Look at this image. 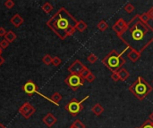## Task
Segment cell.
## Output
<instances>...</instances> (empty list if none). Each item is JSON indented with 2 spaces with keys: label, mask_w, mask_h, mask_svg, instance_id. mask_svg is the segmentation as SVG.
<instances>
[{
  "label": "cell",
  "mask_w": 153,
  "mask_h": 128,
  "mask_svg": "<svg viewBox=\"0 0 153 128\" xmlns=\"http://www.w3.org/2000/svg\"><path fill=\"white\" fill-rule=\"evenodd\" d=\"M10 21H11V23H12V24H13L15 27L19 28V27L22 24V23H23L24 20H23V18H22L20 14H15L13 17L11 18Z\"/></svg>",
  "instance_id": "11"
},
{
  "label": "cell",
  "mask_w": 153,
  "mask_h": 128,
  "mask_svg": "<svg viewBox=\"0 0 153 128\" xmlns=\"http://www.w3.org/2000/svg\"><path fill=\"white\" fill-rule=\"evenodd\" d=\"M91 111L93 112L94 115L97 116V117H99V116H100L104 112V108L101 106V104L96 103L95 105L91 108Z\"/></svg>",
  "instance_id": "13"
},
{
  "label": "cell",
  "mask_w": 153,
  "mask_h": 128,
  "mask_svg": "<svg viewBox=\"0 0 153 128\" xmlns=\"http://www.w3.org/2000/svg\"><path fill=\"white\" fill-rule=\"evenodd\" d=\"M111 78L115 81V82H117V81H118V80H120V79H119V77H118V74H117V72L112 73V75H111Z\"/></svg>",
  "instance_id": "32"
},
{
  "label": "cell",
  "mask_w": 153,
  "mask_h": 128,
  "mask_svg": "<svg viewBox=\"0 0 153 128\" xmlns=\"http://www.w3.org/2000/svg\"><path fill=\"white\" fill-rule=\"evenodd\" d=\"M139 18H140V21H143V22H145V23H148V21L150 20V18L149 14H148V13H143V14H140V15H139Z\"/></svg>",
  "instance_id": "24"
},
{
  "label": "cell",
  "mask_w": 153,
  "mask_h": 128,
  "mask_svg": "<svg viewBox=\"0 0 153 128\" xmlns=\"http://www.w3.org/2000/svg\"><path fill=\"white\" fill-rule=\"evenodd\" d=\"M22 90L29 96L33 95L34 94H38V86L35 84L32 80H29L22 86Z\"/></svg>",
  "instance_id": "9"
},
{
  "label": "cell",
  "mask_w": 153,
  "mask_h": 128,
  "mask_svg": "<svg viewBox=\"0 0 153 128\" xmlns=\"http://www.w3.org/2000/svg\"><path fill=\"white\" fill-rule=\"evenodd\" d=\"M87 61H88L90 63L93 64V63H95V62L98 61V57H97L95 54L90 53V54H89V56L87 57Z\"/></svg>",
  "instance_id": "23"
},
{
  "label": "cell",
  "mask_w": 153,
  "mask_h": 128,
  "mask_svg": "<svg viewBox=\"0 0 153 128\" xmlns=\"http://www.w3.org/2000/svg\"><path fill=\"white\" fill-rule=\"evenodd\" d=\"M2 53H3V49H2L1 47H0V56H1Z\"/></svg>",
  "instance_id": "38"
},
{
  "label": "cell",
  "mask_w": 153,
  "mask_h": 128,
  "mask_svg": "<svg viewBox=\"0 0 153 128\" xmlns=\"http://www.w3.org/2000/svg\"><path fill=\"white\" fill-rule=\"evenodd\" d=\"M18 111L25 119H29L31 116L36 112V109H35L30 102L26 101L19 108Z\"/></svg>",
  "instance_id": "7"
},
{
  "label": "cell",
  "mask_w": 153,
  "mask_h": 128,
  "mask_svg": "<svg viewBox=\"0 0 153 128\" xmlns=\"http://www.w3.org/2000/svg\"><path fill=\"white\" fill-rule=\"evenodd\" d=\"M41 9L45 12L46 14H50L51 12L53 11V9H54V7H53V5L50 4V3H49V2H46L43 5H42V7H41Z\"/></svg>",
  "instance_id": "18"
},
{
  "label": "cell",
  "mask_w": 153,
  "mask_h": 128,
  "mask_svg": "<svg viewBox=\"0 0 153 128\" xmlns=\"http://www.w3.org/2000/svg\"><path fill=\"white\" fill-rule=\"evenodd\" d=\"M5 6L7 9H12L15 6V2L13 1V0H7V1L5 2Z\"/></svg>",
  "instance_id": "30"
},
{
  "label": "cell",
  "mask_w": 153,
  "mask_h": 128,
  "mask_svg": "<svg viewBox=\"0 0 153 128\" xmlns=\"http://www.w3.org/2000/svg\"><path fill=\"white\" fill-rule=\"evenodd\" d=\"M62 61L59 57H57V56H55L53 57V61H52V64L55 66V67H57V66H59L61 64Z\"/></svg>",
  "instance_id": "28"
},
{
  "label": "cell",
  "mask_w": 153,
  "mask_h": 128,
  "mask_svg": "<svg viewBox=\"0 0 153 128\" xmlns=\"http://www.w3.org/2000/svg\"><path fill=\"white\" fill-rule=\"evenodd\" d=\"M76 23L75 18L65 7H61L46 24L60 39L65 40L74 34Z\"/></svg>",
  "instance_id": "2"
},
{
  "label": "cell",
  "mask_w": 153,
  "mask_h": 128,
  "mask_svg": "<svg viewBox=\"0 0 153 128\" xmlns=\"http://www.w3.org/2000/svg\"><path fill=\"white\" fill-rule=\"evenodd\" d=\"M90 96L87 95L85 96L83 99H82L81 101H78L77 99L75 98H73L71 101H70L66 105L65 107V109L71 114L73 117H76V116L82 110V109H83V106H82V102L85 101Z\"/></svg>",
  "instance_id": "5"
},
{
  "label": "cell",
  "mask_w": 153,
  "mask_h": 128,
  "mask_svg": "<svg viewBox=\"0 0 153 128\" xmlns=\"http://www.w3.org/2000/svg\"><path fill=\"white\" fill-rule=\"evenodd\" d=\"M127 57L129 58V60H130L132 62H136L140 57V53L134 49H131V51L127 53Z\"/></svg>",
  "instance_id": "12"
},
{
  "label": "cell",
  "mask_w": 153,
  "mask_h": 128,
  "mask_svg": "<svg viewBox=\"0 0 153 128\" xmlns=\"http://www.w3.org/2000/svg\"><path fill=\"white\" fill-rule=\"evenodd\" d=\"M74 127H76V128H86V126H85V125L82 123L81 120H79V119H76L73 124H72Z\"/></svg>",
  "instance_id": "25"
},
{
  "label": "cell",
  "mask_w": 153,
  "mask_h": 128,
  "mask_svg": "<svg viewBox=\"0 0 153 128\" xmlns=\"http://www.w3.org/2000/svg\"><path fill=\"white\" fill-rule=\"evenodd\" d=\"M134 9H135V7H134V5L132 3H127L124 6V10L126 12V13H128V14H132L133 12L134 11Z\"/></svg>",
  "instance_id": "22"
},
{
  "label": "cell",
  "mask_w": 153,
  "mask_h": 128,
  "mask_svg": "<svg viewBox=\"0 0 153 128\" xmlns=\"http://www.w3.org/2000/svg\"><path fill=\"white\" fill-rule=\"evenodd\" d=\"M90 73H91V71H90V69H89V68H88L86 67V68H85L83 69V71H82V72L81 73V75H80V76H81V77L82 78H84V79H86V77H88V76H89V75L90 74Z\"/></svg>",
  "instance_id": "27"
},
{
  "label": "cell",
  "mask_w": 153,
  "mask_h": 128,
  "mask_svg": "<svg viewBox=\"0 0 153 128\" xmlns=\"http://www.w3.org/2000/svg\"><path fill=\"white\" fill-rule=\"evenodd\" d=\"M139 128H153V123L150 119H148L142 125H140Z\"/></svg>",
  "instance_id": "26"
},
{
  "label": "cell",
  "mask_w": 153,
  "mask_h": 128,
  "mask_svg": "<svg viewBox=\"0 0 153 128\" xmlns=\"http://www.w3.org/2000/svg\"><path fill=\"white\" fill-rule=\"evenodd\" d=\"M117 74H118V77H119V79L121 81H125L129 77H130V73H129L125 68H120L118 71H117Z\"/></svg>",
  "instance_id": "14"
},
{
  "label": "cell",
  "mask_w": 153,
  "mask_h": 128,
  "mask_svg": "<svg viewBox=\"0 0 153 128\" xmlns=\"http://www.w3.org/2000/svg\"><path fill=\"white\" fill-rule=\"evenodd\" d=\"M16 38H17L16 34L12 30H9L5 36V39H6L9 43H13L16 39Z\"/></svg>",
  "instance_id": "17"
},
{
  "label": "cell",
  "mask_w": 153,
  "mask_h": 128,
  "mask_svg": "<svg viewBox=\"0 0 153 128\" xmlns=\"http://www.w3.org/2000/svg\"><path fill=\"white\" fill-rule=\"evenodd\" d=\"M102 62L108 69H110L112 73H115L122 68V66L125 63V59L121 53L115 50H113L103 58Z\"/></svg>",
  "instance_id": "4"
},
{
  "label": "cell",
  "mask_w": 153,
  "mask_h": 128,
  "mask_svg": "<svg viewBox=\"0 0 153 128\" xmlns=\"http://www.w3.org/2000/svg\"><path fill=\"white\" fill-rule=\"evenodd\" d=\"M52 61H53V57H51L49 54H45L44 57L42 58V62L44 64L46 65H50L52 64Z\"/></svg>",
  "instance_id": "21"
},
{
  "label": "cell",
  "mask_w": 153,
  "mask_h": 128,
  "mask_svg": "<svg viewBox=\"0 0 153 128\" xmlns=\"http://www.w3.org/2000/svg\"><path fill=\"white\" fill-rule=\"evenodd\" d=\"M4 62H5V59H4L2 56H0V67H1L4 64Z\"/></svg>",
  "instance_id": "35"
},
{
  "label": "cell",
  "mask_w": 153,
  "mask_h": 128,
  "mask_svg": "<svg viewBox=\"0 0 153 128\" xmlns=\"http://www.w3.org/2000/svg\"><path fill=\"white\" fill-rule=\"evenodd\" d=\"M115 24L117 27H119L122 30H124V29L126 28V26H127V22H126L124 19L120 18V19H118V20H117V21H115Z\"/></svg>",
  "instance_id": "19"
},
{
  "label": "cell",
  "mask_w": 153,
  "mask_h": 128,
  "mask_svg": "<svg viewBox=\"0 0 153 128\" xmlns=\"http://www.w3.org/2000/svg\"><path fill=\"white\" fill-rule=\"evenodd\" d=\"M84 78H82L80 75H74L70 74L65 79V83L71 88L73 91L78 90L81 86L84 85Z\"/></svg>",
  "instance_id": "6"
},
{
  "label": "cell",
  "mask_w": 153,
  "mask_h": 128,
  "mask_svg": "<svg viewBox=\"0 0 153 128\" xmlns=\"http://www.w3.org/2000/svg\"><path fill=\"white\" fill-rule=\"evenodd\" d=\"M0 128H6L3 124H1V123H0Z\"/></svg>",
  "instance_id": "37"
},
{
  "label": "cell",
  "mask_w": 153,
  "mask_h": 128,
  "mask_svg": "<svg viewBox=\"0 0 153 128\" xmlns=\"http://www.w3.org/2000/svg\"><path fill=\"white\" fill-rule=\"evenodd\" d=\"M129 91L137 99L143 101L152 92V87L143 77H138L135 82L132 86H129Z\"/></svg>",
  "instance_id": "3"
},
{
  "label": "cell",
  "mask_w": 153,
  "mask_h": 128,
  "mask_svg": "<svg viewBox=\"0 0 153 128\" xmlns=\"http://www.w3.org/2000/svg\"><path fill=\"white\" fill-rule=\"evenodd\" d=\"M69 128H76V127H74V126L73 125H71V126H70Z\"/></svg>",
  "instance_id": "39"
},
{
  "label": "cell",
  "mask_w": 153,
  "mask_h": 128,
  "mask_svg": "<svg viewBox=\"0 0 153 128\" xmlns=\"http://www.w3.org/2000/svg\"><path fill=\"white\" fill-rule=\"evenodd\" d=\"M75 29L80 32H83L87 29V24L85 23V21H82V20L78 21L77 23H76V25H75Z\"/></svg>",
  "instance_id": "16"
},
{
  "label": "cell",
  "mask_w": 153,
  "mask_h": 128,
  "mask_svg": "<svg viewBox=\"0 0 153 128\" xmlns=\"http://www.w3.org/2000/svg\"><path fill=\"white\" fill-rule=\"evenodd\" d=\"M148 14H149V16H150V18L153 21V6L148 11Z\"/></svg>",
  "instance_id": "34"
},
{
  "label": "cell",
  "mask_w": 153,
  "mask_h": 128,
  "mask_svg": "<svg viewBox=\"0 0 153 128\" xmlns=\"http://www.w3.org/2000/svg\"><path fill=\"white\" fill-rule=\"evenodd\" d=\"M95 78H96V77H95V75L94 74H92V72L86 77V80L88 81L89 83H92L94 80H95Z\"/></svg>",
  "instance_id": "31"
},
{
  "label": "cell",
  "mask_w": 153,
  "mask_h": 128,
  "mask_svg": "<svg viewBox=\"0 0 153 128\" xmlns=\"http://www.w3.org/2000/svg\"><path fill=\"white\" fill-rule=\"evenodd\" d=\"M9 44H10V43L6 39H3V40L0 41V47H1L2 49L7 48L8 46H9Z\"/></svg>",
  "instance_id": "29"
},
{
  "label": "cell",
  "mask_w": 153,
  "mask_h": 128,
  "mask_svg": "<svg viewBox=\"0 0 153 128\" xmlns=\"http://www.w3.org/2000/svg\"><path fill=\"white\" fill-rule=\"evenodd\" d=\"M152 123H153V122H152Z\"/></svg>",
  "instance_id": "40"
},
{
  "label": "cell",
  "mask_w": 153,
  "mask_h": 128,
  "mask_svg": "<svg viewBox=\"0 0 153 128\" xmlns=\"http://www.w3.org/2000/svg\"><path fill=\"white\" fill-rule=\"evenodd\" d=\"M85 68H86V66L81 61L76 60L68 67V71L70 72V74L81 75V73L82 72V71H83Z\"/></svg>",
  "instance_id": "8"
},
{
  "label": "cell",
  "mask_w": 153,
  "mask_h": 128,
  "mask_svg": "<svg viewBox=\"0 0 153 128\" xmlns=\"http://www.w3.org/2000/svg\"><path fill=\"white\" fill-rule=\"evenodd\" d=\"M118 37L130 49L142 53L153 42V27L142 21L136 14L127 22L126 28Z\"/></svg>",
  "instance_id": "1"
},
{
  "label": "cell",
  "mask_w": 153,
  "mask_h": 128,
  "mask_svg": "<svg viewBox=\"0 0 153 128\" xmlns=\"http://www.w3.org/2000/svg\"><path fill=\"white\" fill-rule=\"evenodd\" d=\"M50 100H51V102L55 103L56 105H59V102L61 101L62 100V95L59 94V92H54V94H52V96L50 97Z\"/></svg>",
  "instance_id": "15"
},
{
  "label": "cell",
  "mask_w": 153,
  "mask_h": 128,
  "mask_svg": "<svg viewBox=\"0 0 153 128\" xmlns=\"http://www.w3.org/2000/svg\"><path fill=\"white\" fill-rule=\"evenodd\" d=\"M42 121L48 127H52L57 122V119L52 113H48L43 118Z\"/></svg>",
  "instance_id": "10"
},
{
  "label": "cell",
  "mask_w": 153,
  "mask_h": 128,
  "mask_svg": "<svg viewBox=\"0 0 153 128\" xmlns=\"http://www.w3.org/2000/svg\"><path fill=\"white\" fill-rule=\"evenodd\" d=\"M6 33L7 32L6 31V29L3 27H0V37H5Z\"/></svg>",
  "instance_id": "33"
},
{
  "label": "cell",
  "mask_w": 153,
  "mask_h": 128,
  "mask_svg": "<svg viewBox=\"0 0 153 128\" xmlns=\"http://www.w3.org/2000/svg\"><path fill=\"white\" fill-rule=\"evenodd\" d=\"M97 28L100 30V31H105L106 29H107L108 28V24L107 23V21H100L99 23H98V25H97Z\"/></svg>",
  "instance_id": "20"
},
{
  "label": "cell",
  "mask_w": 153,
  "mask_h": 128,
  "mask_svg": "<svg viewBox=\"0 0 153 128\" xmlns=\"http://www.w3.org/2000/svg\"><path fill=\"white\" fill-rule=\"evenodd\" d=\"M149 118H150V120L151 122H153V111L150 114V117H149Z\"/></svg>",
  "instance_id": "36"
}]
</instances>
